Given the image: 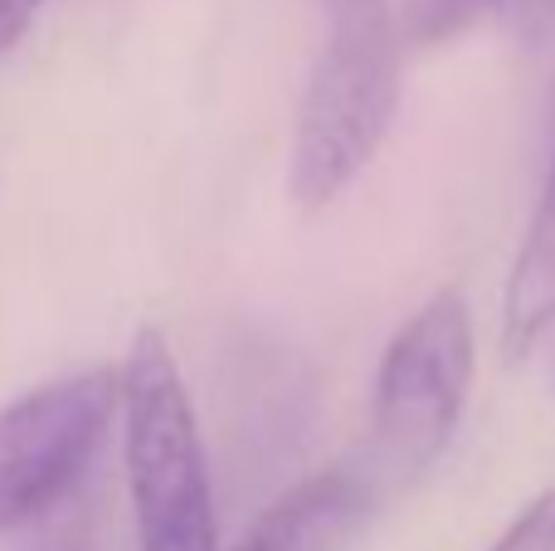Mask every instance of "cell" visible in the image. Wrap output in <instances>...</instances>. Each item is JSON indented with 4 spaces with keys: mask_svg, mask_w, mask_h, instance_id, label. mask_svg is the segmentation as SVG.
I'll return each instance as SVG.
<instances>
[{
    "mask_svg": "<svg viewBox=\"0 0 555 551\" xmlns=\"http://www.w3.org/2000/svg\"><path fill=\"white\" fill-rule=\"evenodd\" d=\"M326 20L293 132V195L326 210L380 152L400 107V25L390 0H317Z\"/></svg>",
    "mask_w": 555,
    "mask_h": 551,
    "instance_id": "cell-1",
    "label": "cell"
},
{
    "mask_svg": "<svg viewBox=\"0 0 555 551\" xmlns=\"http://www.w3.org/2000/svg\"><path fill=\"white\" fill-rule=\"evenodd\" d=\"M122 459L142 551H220L201 425L171 342L156 328L132 337L117 376Z\"/></svg>",
    "mask_w": 555,
    "mask_h": 551,
    "instance_id": "cell-2",
    "label": "cell"
},
{
    "mask_svg": "<svg viewBox=\"0 0 555 551\" xmlns=\"http://www.w3.org/2000/svg\"><path fill=\"white\" fill-rule=\"evenodd\" d=\"M473 386V312L463 293H434L385 347L375 376L365 478L395 494L449 449Z\"/></svg>",
    "mask_w": 555,
    "mask_h": 551,
    "instance_id": "cell-3",
    "label": "cell"
},
{
    "mask_svg": "<svg viewBox=\"0 0 555 551\" xmlns=\"http://www.w3.org/2000/svg\"><path fill=\"white\" fill-rule=\"evenodd\" d=\"M117 415V376H64L0 410V533L29 527L74 498Z\"/></svg>",
    "mask_w": 555,
    "mask_h": 551,
    "instance_id": "cell-4",
    "label": "cell"
},
{
    "mask_svg": "<svg viewBox=\"0 0 555 551\" xmlns=\"http://www.w3.org/2000/svg\"><path fill=\"white\" fill-rule=\"evenodd\" d=\"M375 503L380 494L365 469L336 464L278 498L234 551H341L365 527Z\"/></svg>",
    "mask_w": 555,
    "mask_h": 551,
    "instance_id": "cell-5",
    "label": "cell"
},
{
    "mask_svg": "<svg viewBox=\"0 0 555 551\" xmlns=\"http://www.w3.org/2000/svg\"><path fill=\"white\" fill-rule=\"evenodd\" d=\"M555 322V166L546 176V191L531 215L527 244H521L517 264L507 279V298H502V347L507 357H527Z\"/></svg>",
    "mask_w": 555,
    "mask_h": 551,
    "instance_id": "cell-6",
    "label": "cell"
},
{
    "mask_svg": "<svg viewBox=\"0 0 555 551\" xmlns=\"http://www.w3.org/2000/svg\"><path fill=\"white\" fill-rule=\"evenodd\" d=\"M482 5L492 0H404V35L420 44H439V39L459 35Z\"/></svg>",
    "mask_w": 555,
    "mask_h": 551,
    "instance_id": "cell-7",
    "label": "cell"
},
{
    "mask_svg": "<svg viewBox=\"0 0 555 551\" xmlns=\"http://www.w3.org/2000/svg\"><path fill=\"white\" fill-rule=\"evenodd\" d=\"M88 542H93V523H88L83 508L64 498L59 508H49V513L39 517L29 542L20 551H88Z\"/></svg>",
    "mask_w": 555,
    "mask_h": 551,
    "instance_id": "cell-8",
    "label": "cell"
},
{
    "mask_svg": "<svg viewBox=\"0 0 555 551\" xmlns=\"http://www.w3.org/2000/svg\"><path fill=\"white\" fill-rule=\"evenodd\" d=\"M488 551H555V488L527 503Z\"/></svg>",
    "mask_w": 555,
    "mask_h": 551,
    "instance_id": "cell-9",
    "label": "cell"
},
{
    "mask_svg": "<svg viewBox=\"0 0 555 551\" xmlns=\"http://www.w3.org/2000/svg\"><path fill=\"white\" fill-rule=\"evenodd\" d=\"M39 5H44V0H0V54H10V49L29 35Z\"/></svg>",
    "mask_w": 555,
    "mask_h": 551,
    "instance_id": "cell-10",
    "label": "cell"
}]
</instances>
